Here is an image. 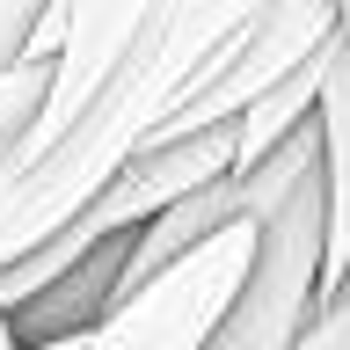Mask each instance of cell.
<instances>
[{
    "label": "cell",
    "mask_w": 350,
    "mask_h": 350,
    "mask_svg": "<svg viewBox=\"0 0 350 350\" xmlns=\"http://www.w3.org/2000/svg\"><path fill=\"white\" fill-rule=\"evenodd\" d=\"M241 212L256 226L248 270L226 292L219 321L197 350H292L306 321L321 314V248H328V204H321V139L314 109L299 131H284L256 168L241 175Z\"/></svg>",
    "instance_id": "7a4b0ae2"
},
{
    "label": "cell",
    "mask_w": 350,
    "mask_h": 350,
    "mask_svg": "<svg viewBox=\"0 0 350 350\" xmlns=\"http://www.w3.org/2000/svg\"><path fill=\"white\" fill-rule=\"evenodd\" d=\"M314 139H321V204H328V248H321V299L350 270V15L321 51L314 81Z\"/></svg>",
    "instance_id": "8992f818"
},
{
    "label": "cell",
    "mask_w": 350,
    "mask_h": 350,
    "mask_svg": "<svg viewBox=\"0 0 350 350\" xmlns=\"http://www.w3.org/2000/svg\"><path fill=\"white\" fill-rule=\"evenodd\" d=\"M44 88H51V59H15V66H0V161L22 146V131L37 124Z\"/></svg>",
    "instance_id": "9c48e42d"
},
{
    "label": "cell",
    "mask_w": 350,
    "mask_h": 350,
    "mask_svg": "<svg viewBox=\"0 0 350 350\" xmlns=\"http://www.w3.org/2000/svg\"><path fill=\"white\" fill-rule=\"evenodd\" d=\"M256 8L262 0H153L139 29L117 44V59L103 66V81L81 95V109L44 146L0 161V262L59 234L131 153H146L175 103L197 88L219 37Z\"/></svg>",
    "instance_id": "6da1fadb"
},
{
    "label": "cell",
    "mask_w": 350,
    "mask_h": 350,
    "mask_svg": "<svg viewBox=\"0 0 350 350\" xmlns=\"http://www.w3.org/2000/svg\"><path fill=\"white\" fill-rule=\"evenodd\" d=\"M292 350H350V270L336 278V292L321 299V314L306 321V336Z\"/></svg>",
    "instance_id": "30bf717a"
},
{
    "label": "cell",
    "mask_w": 350,
    "mask_h": 350,
    "mask_svg": "<svg viewBox=\"0 0 350 350\" xmlns=\"http://www.w3.org/2000/svg\"><path fill=\"white\" fill-rule=\"evenodd\" d=\"M336 22H343L336 0H262L256 15H241L234 29L219 37V51L204 59L197 88L175 103V117L161 124V139H183V131H204V124L241 117V109L256 103V95H270L284 73H299V66L336 37ZM161 139H153V146H161Z\"/></svg>",
    "instance_id": "277c9868"
},
{
    "label": "cell",
    "mask_w": 350,
    "mask_h": 350,
    "mask_svg": "<svg viewBox=\"0 0 350 350\" xmlns=\"http://www.w3.org/2000/svg\"><path fill=\"white\" fill-rule=\"evenodd\" d=\"M336 8H343V15H350V0H336Z\"/></svg>",
    "instance_id": "7c38bea8"
},
{
    "label": "cell",
    "mask_w": 350,
    "mask_h": 350,
    "mask_svg": "<svg viewBox=\"0 0 350 350\" xmlns=\"http://www.w3.org/2000/svg\"><path fill=\"white\" fill-rule=\"evenodd\" d=\"M248 241H256L248 212L226 219L219 234L197 241L190 256H175L161 278H146L139 292H124L95 328L66 336V350H197L204 328L219 321L226 292H234L241 270H248Z\"/></svg>",
    "instance_id": "3957f363"
},
{
    "label": "cell",
    "mask_w": 350,
    "mask_h": 350,
    "mask_svg": "<svg viewBox=\"0 0 350 350\" xmlns=\"http://www.w3.org/2000/svg\"><path fill=\"white\" fill-rule=\"evenodd\" d=\"M321 51H328V44H321ZM321 51H314L299 73H284L270 95H256L241 117H226V124H234V175H248L262 153L284 139V131H299V124H306V109H314V81H321Z\"/></svg>",
    "instance_id": "ba28073f"
},
{
    "label": "cell",
    "mask_w": 350,
    "mask_h": 350,
    "mask_svg": "<svg viewBox=\"0 0 350 350\" xmlns=\"http://www.w3.org/2000/svg\"><path fill=\"white\" fill-rule=\"evenodd\" d=\"M29 350H66V336H59V343H29Z\"/></svg>",
    "instance_id": "8fae6325"
},
{
    "label": "cell",
    "mask_w": 350,
    "mask_h": 350,
    "mask_svg": "<svg viewBox=\"0 0 350 350\" xmlns=\"http://www.w3.org/2000/svg\"><path fill=\"white\" fill-rule=\"evenodd\" d=\"M153 0H51L37 22V37H29V51L22 59H51V88H44V109H37V124L22 131V146H44L51 131L81 109V95L95 81H103V66L117 59V44L139 29V15H146Z\"/></svg>",
    "instance_id": "5b68a950"
},
{
    "label": "cell",
    "mask_w": 350,
    "mask_h": 350,
    "mask_svg": "<svg viewBox=\"0 0 350 350\" xmlns=\"http://www.w3.org/2000/svg\"><path fill=\"white\" fill-rule=\"evenodd\" d=\"M226 219H241V175H219V183H204V190L175 197V204H161L153 219H139L124 234V270H117V299L124 292H139L146 278H161L175 256H190L204 234H219Z\"/></svg>",
    "instance_id": "52a82bcc"
}]
</instances>
